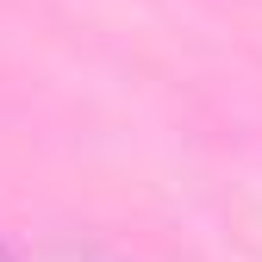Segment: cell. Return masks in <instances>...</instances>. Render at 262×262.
Wrapping results in <instances>:
<instances>
[{
	"mask_svg": "<svg viewBox=\"0 0 262 262\" xmlns=\"http://www.w3.org/2000/svg\"><path fill=\"white\" fill-rule=\"evenodd\" d=\"M0 262H7V250H0Z\"/></svg>",
	"mask_w": 262,
	"mask_h": 262,
	"instance_id": "6da1fadb",
	"label": "cell"
}]
</instances>
